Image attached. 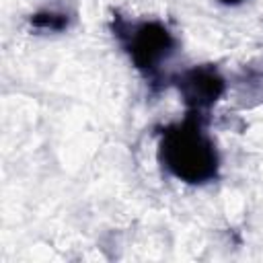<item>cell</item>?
I'll return each mask as SVG.
<instances>
[{
	"label": "cell",
	"mask_w": 263,
	"mask_h": 263,
	"mask_svg": "<svg viewBox=\"0 0 263 263\" xmlns=\"http://www.w3.org/2000/svg\"><path fill=\"white\" fill-rule=\"evenodd\" d=\"M179 90L187 107L193 113H199L210 109L218 101V97L224 90V80L214 68L201 66L185 72L179 78Z\"/></svg>",
	"instance_id": "cell-3"
},
{
	"label": "cell",
	"mask_w": 263,
	"mask_h": 263,
	"mask_svg": "<svg viewBox=\"0 0 263 263\" xmlns=\"http://www.w3.org/2000/svg\"><path fill=\"white\" fill-rule=\"evenodd\" d=\"M220 2H224V4H240L242 0H220Z\"/></svg>",
	"instance_id": "cell-5"
},
{
	"label": "cell",
	"mask_w": 263,
	"mask_h": 263,
	"mask_svg": "<svg viewBox=\"0 0 263 263\" xmlns=\"http://www.w3.org/2000/svg\"><path fill=\"white\" fill-rule=\"evenodd\" d=\"M125 47L140 70H154L173 53L175 39L160 23H142L125 35Z\"/></svg>",
	"instance_id": "cell-2"
},
{
	"label": "cell",
	"mask_w": 263,
	"mask_h": 263,
	"mask_svg": "<svg viewBox=\"0 0 263 263\" xmlns=\"http://www.w3.org/2000/svg\"><path fill=\"white\" fill-rule=\"evenodd\" d=\"M160 160L185 183H205L218 173L216 148L193 115L187 117V121L164 129L160 140Z\"/></svg>",
	"instance_id": "cell-1"
},
{
	"label": "cell",
	"mask_w": 263,
	"mask_h": 263,
	"mask_svg": "<svg viewBox=\"0 0 263 263\" xmlns=\"http://www.w3.org/2000/svg\"><path fill=\"white\" fill-rule=\"evenodd\" d=\"M31 23L33 25H37V27H49V29H62V27H66V18L62 16V14H35L33 18H31Z\"/></svg>",
	"instance_id": "cell-4"
}]
</instances>
